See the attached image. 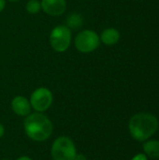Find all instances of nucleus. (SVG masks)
<instances>
[{"label": "nucleus", "instance_id": "obj_13", "mask_svg": "<svg viewBox=\"0 0 159 160\" xmlns=\"http://www.w3.org/2000/svg\"><path fill=\"white\" fill-rule=\"evenodd\" d=\"M131 160H148V158L144 153H140V154H137L136 156H134Z\"/></svg>", "mask_w": 159, "mask_h": 160}, {"label": "nucleus", "instance_id": "obj_4", "mask_svg": "<svg viewBox=\"0 0 159 160\" xmlns=\"http://www.w3.org/2000/svg\"><path fill=\"white\" fill-rule=\"evenodd\" d=\"M71 40L72 32L66 24L56 25L50 33V45L56 52H65L70 47Z\"/></svg>", "mask_w": 159, "mask_h": 160}, {"label": "nucleus", "instance_id": "obj_11", "mask_svg": "<svg viewBox=\"0 0 159 160\" xmlns=\"http://www.w3.org/2000/svg\"><path fill=\"white\" fill-rule=\"evenodd\" d=\"M83 24V18L82 16L78 12H72L70 13L66 20V25L70 30H77L80 29Z\"/></svg>", "mask_w": 159, "mask_h": 160}, {"label": "nucleus", "instance_id": "obj_5", "mask_svg": "<svg viewBox=\"0 0 159 160\" xmlns=\"http://www.w3.org/2000/svg\"><path fill=\"white\" fill-rule=\"evenodd\" d=\"M74 45L78 52L82 53H91L99 47L100 38L96 31L84 29L76 35Z\"/></svg>", "mask_w": 159, "mask_h": 160}, {"label": "nucleus", "instance_id": "obj_19", "mask_svg": "<svg viewBox=\"0 0 159 160\" xmlns=\"http://www.w3.org/2000/svg\"><path fill=\"white\" fill-rule=\"evenodd\" d=\"M4 160H7V159H4Z\"/></svg>", "mask_w": 159, "mask_h": 160}, {"label": "nucleus", "instance_id": "obj_2", "mask_svg": "<svg viewBox=\"0 0 159 160\" xmlns=\"http://www.w3.org/2000/svg\"><path fill=\"white\" fill-rule=\"evenodd\" d=\"M23 129L26 136L34 142H45L53 131L52 121L42 112H34L25 116Z\"/></svg>", "mask_w": 159, "mask_h": 160}, {"label": "nucleus", "instance_id": "obj_12", "mask_svg": "<svg viewBox=\"0 0 159 160\" xmlns=\"http://www.w3.org/2000/svg\"><path fill=\"white\" fill-rule=\"evenodd\" d=\"M25 9L29 14H37L41 10V4L39 0H28L25 5Z\"/></svg>", "mask_w": 159, "mask_h": 160}, {"label": "nucleus", "instance_id": "obj_8", "mask_svg": "<svg viewBox=\"0 0 159 160\" xmlns=\"http://www.w3.org/2000/svg\"><path fill=\"white\" fill-rule=\"evenodd\" d=\"M11 110L18 116H27L31 113L30 101L23 96H16L10 103Z\"/></svg>", "mask_w": 159, "mask_h": 160}, {"label": "nucleus", "instance_id": "obj_3", "mask_svg": "<svg viewBox=\"0 0 159 160\" xmlns=\"http://www.w3.org/2000/svg\"><path fill=\"white\" fill-rule=\"evenodd\" d=\"M51 155L53 160H74L77 156L74 142L67 136L56 138L52 142Z\"/></svg>", "mask_w": 159, "mask_h": 160}, {"label": "nucleus", "instance_id": "obj_10", "mask_svg": "<svg viewBox=\"0 0 159 160\" xmlns=\"http://www.w3.org/2000/svg\"><path fill=\"white\" fill-rule=\"evenodd\" d=\"M143 153L150 158H159V141L157 140H147L143 142L142 145Z\"/></svg>", "mask_w": 159, "mask_h": 160}, {"label": "nucleus", "instance_id": "obj_1", "mask_svg": "<svg viewBox=\"0 0 159 160\" xmlns=\"http://www.w3.org/2000/svg\"><path fill=\"white\" fill-rule=\"evenodd\" d=\"M159 128L158 119L152 113L140 112L134 114L128 122V130L131 137L143 142L151 139Z\"/></svg>", "mask_w": 159, "mask_h": 160}, {"label": "nucleus", "instance_id": "obj_9", "mask_svg": "<svg viewBox=\"0 0 159 160\" xmlns=\"http://www.w3.org/2000/svg\"><path fill=\"white\" fill-rule=\"evenodd\" d=\"M99 38H100V42L104 43L105 45L113 46L119 41L120 33L116 28L109 27V28L104 29L101 32V34L99 36Z\"/></svg>", "mask_w": 159, "mask_h": 160}, {"label": "nucleus", "instance_id": "obj_15", "mask_svg": "<svg viewBox=\"0 0 159 160\" xmlns=\"http://www.w3.org/2000/svg\"><path fill=\"white\" fill-rule=\"evenodd\" d=\"M74 160H87V158H85V156H83V155H78L77 154V156H76V158H74Z\"/></svg>", "mask_w": 159, "mask_h": 160}, {"label": "nucleus", "instance_id": "obj_14", "mask_svg": "<svg viewBox=\"0 0 159 160\" xmlns=\"http://www.w3.org/2000/svg\"><path fill=\"white\" fill-rule=\"evenodd\" d=\"M6 7V0H0V13L4 10Z\"/></svg>", "mask_w": 159, "mask_h": 160}, {"label": "nucleus", "instance_id": "obj_18", "mask_svg": "<svg viewBox=\"0 0 159 160\" xmlns=\"http://www.w3.org/2000/svg\"><path fill=\"white\" fill-rule=\"evenodd\" d=\"M9 2H13V3H15V2H20L21 0H8Z\"/></svg>", "mask_w": 159, "mask_h": 160}, {"label": "nucleus", "instance_id": "obj_7", "mask_svg": "<svg viewBox=\"0 0 159 160\" xmlns=\"http://www.w3.org/2000/svg\"><path fill=\"white\" fill-rule=\"evenodd\" d=\"M41 9L49 16L58 17L67 10V0H40Z\"/></svg>", "mask_w": 159, "mask_h": 160}, {"label": "nucleus", "instance_id": "obj_6", "mask_svg": "<svg viewBox=\"0 0 159 160\" xmlns=\"http://www.w3.org/2000/svg\"><path fill=\"white\" fill-rule=\"evenodd\" d=\"M31 108L37 112H43L47 111L52 104L53 95L47 87H38L30 96Z\"/></svg>", "mask_w": 159, "mask_h": 160}, {"label": "nucleus", "instance_id": "obj_17", "mask_svg": "<svg viewBox=\"0 0 159 160\" xmlns=\"http://www.w3.org/2000/svg\"><path fill=\"white\" fill-rule=\"evenodd\" d=\"M17 160H32V158H30L28 157H20Z\"/></svg>", "mask_w": 159, "mask_h": 160}, {"label": "nucleus", "instance_id": "obj_16", "mask_svg": "<svg viewBox=\"0 0 159 160\" xmlns=\"http://www.w3.org/2000/svg\"><path fill=\"white\" fill-rule=\"evenodd\" d=\"M4 134H5V128H4V126L0 123V139L4 136Z\"/></svg>", "mask_w": 159, "mask_h": 160}]
</instances>
